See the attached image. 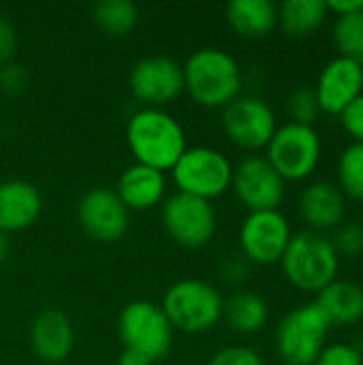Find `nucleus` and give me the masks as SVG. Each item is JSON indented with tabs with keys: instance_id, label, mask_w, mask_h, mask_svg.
Returning <instances> with one entry per match:
<instances>
[{
	"instance_id": "nucleus-17",
	"label": "nucleus",
	"mask_w": 363,
	"mask_h": 365,
	"mask_svg": "<svg viewBox=\"0 0 363 365\" xmlns=\"http://www.w3.org/2000/svg\"><path fill=\"white\" fill-rule=\"evenodd\" d=\"M32 353L45 364H62L75 349L73 321L58 308H45L30 323Z\"/></svg>"
},
{
	"instance_id": "nucleus-37",
	"label": "nucleus",
	"mask_w": 363,
	"mask_h": 365,
	"mask_svg": "<svg viewBox=\"0 0 363 365\" xmlns=\"http://www.w3.org/2000/svg\"><path fill=\"white\" fill-rule=\"evenodd\" d=\"M9 252H11V242H9V235L0 231V263H4V261H6Z\"/></svg>"
},
{
	"instance_id": "nucleus-34",
	"label": "nucleus",
	"mask_w": 363,
	"mask_h": 365,
	"mask_svg": "<svg viewBox=\"0 0 363 365\" xmlns=\"http://www.w3.org/2000/svg\"><path fill=\"white\" fill-rule=\"evenodd\" d=\"M17 49V30L15 26L0 15V66L11 62Z\"/></svg>"
},
{
	"instance_id": "nucleus-35",
	"label": "nucleus",
	"mask_w": 363,
	"mask_h": 365,
	"mask_svg": "<svg viewBox=\"0 0 363 365\" xmlns=\"http://www.w3.org/2000/svg\"><path fill=\"white\" fill-rule=\"evenodd\" d=\"M118 365H154V361L150 357H145L143 353H139V351L122 346V351L118 355Z\"/></svg>"
},
{
	"instance_id": "nucleus-12",
	"label": "nucleus",
	"mask_w": 363,
	"mask_h": 365,
	"mask_svg": "<svg viewBox=\"0 0 363 365\" xmlns=\"http://www.w3.org/2000/svg\"><path fill=\"white\" fill-rule=\"evenodd\" d=\"M128 88L143 107L165 109L184 92L182 64L169 56H145L133 64Z\"/></svg>"
},
{
	"instance_id": "nucleus-6",
	"label": "nucleus",
	"mask_w": 363,
	"mask_h": 365,
	"mask_svg": "<svg viewBox=\"0 0 363 365\" xmlns=\"http://www.w3.org/2000/svg\"><path fill=\"white\" fill-rule=\"evenodd\" d=\"M171 175L178 186V192L212 201L231 188L233 165L216 148L193 145L186 148L184 154L178 158L171 169Z\"/></svg>"
},
{
	"instance_id": "nucleus-4",
	"label": "nucleus",
	"mask_w": 363,
	"mask_h": 365,
	"mask_svg": "<svg viewBox=\"0 0 363 365\" xmlns=\"http://www.w3.org/2000/svg\"><path fill=\"white\" fill-rule=\"evenodd\" d=\"M160 308L175 331L205 334L223 321L225 297L208 280L184 278L167 289Z\"/></svg>"
},
{
	"instance_id": "nucleus-25",
	"label": "nucleus",
	"mask_w": 363,
	"mask_h": 365,
	"mask_svg": "<svg viewBox=\"0 0 363 365\" xmlns=\"http://www.w3.org/2000/svg\"><path fill=\"white\" fill-rule=\"evenodd\" d=\"M338 186L344 197L363 203V143L351 141L338 158Z\"/></svg>"
},
{
	"instance_id": "nucleus-15",
	"label": "nucleus",
	"mask_w": 363,
	"mask_h": 365,
	"mask_svg": "<svg viewBox=\"0 0 363 365\" xmlns=\"http://www.w3.org/2000/svg\"><path fill=\"white\" fill-rule=\"evenodd\" d=\"M362 92L363 66L344 56L332 58L319 73L315 86L321 111L329 115H340Z\"/></svg>"
},
{
	"instance_id": "nucleus-3",
	"label": "nucleus",
	"mask_w": 363,
	"mask_h": 365,
	"mask_svg": "<svg viewBox=\"0 0 363 365\" xmlns=\"http://www.w3.org/2000/svg\"><path fill=\"white\" fill-rule=\"evenodd\" d=\"M285 278L304 293H319L338 278L340 257L332 240L323 233H293L280 261Z\"/></svg>"
},
{
	"instance_id": "nucleus-9",
	"label": "nucleus",
	"mask_w": 363,
	"mask_h": 365,
	"mask_svg": "<svg viewBox=\"0 0 363 365\" xmlns=\"http://www.w3.org/2000/svg\"><path fill=\"white\" fill-rule=\"evenodd\" d=\"M160 222L165 233L182 248L208 246L218 227L216 210L212 201L197 199L184 192H173L160 203Z\"/></svg>"
},
{
	"instance_id": "nucleus-28",
	"label": "nucleus",
	"mask_w": 363,
	"mask_h": 365,
	"mask_svg": "<svg viewBox=\"0 0 363 365\" xmlns=\"http://www.w3.org/2000/svg\"><path fill=\"white\" fill-rule=\"evenodd\" d=\"M338 257L347 259H359L363 255V222L344 220L336 231L334 237H329Z\"/></svg>"
},
{
	"instance_id": "nucleus-8",
	"label": "nucleus",
	"mask_w": 363,
	"mask_h": 365,
	"mask_svg": "<svg viewBox=\"0 0 363 365\" xmlns=\"http://www.w3.org/2000/svg\"><path fill=\"white\" fill-rule=\"evenodd\" d=\"M321 137L315 126L287 122L278 126L265 148V158L285 182H302L321 163Z\"/></svg>"
},
{
	"instance_id": "nucleus-13",
	"label": "nucleus",
	"mask_w": 363,
	"mask_h": 365,
	"mask_svg": "<svg viewBox=\"0 0 363 365\" xmlns=\"http://www.w3.org/2000/svg\"><path fill=\"white\" fill-rule=\"evenodd\" d=\"M77 220L90 240L98 244H116L131 227V212L113 188L98 186L79 199Z\"/></svg>"
},
{
	"instance_id": "nucleus-16",
	"label": "nucleus",
	"mask_w": 363,
	"mask_h": 365,
	"mask_svg": "<svg viewBox=\"0 0 363 365\" xmlns=\"http://www.w3.org/2000/svg\"><path fill=\"white\" fill-rule=\"evenodd\" d=\"M300 216L308 231H336L347 216V197L336 182L319 180L308 184L300 195Z\"/></svg>"
},
{
	"instance_id": "nucleus-26",
	"label": "nucleus",
	"mask_w": 363,
	"mask_h": 365,
	"mask_svg": "<svg viewBox=\"0 0 363 365\" xmlns=\"http://www.w3.org/2000/svg\"><path fill=\"white\" fill-rule=\"evenodd\" d=\"M334 43L340 51L338 56H344L363 66V9L336 17Z\"/></svg>"
},
{
	"instance_id": "nucleus-2",
	"label": "nucleus",
	"mask_w": 363,
	"mask_h": 365,
	"mask_svg": "<svg viewBox=\"0 0 363 365\" xmlns=\"http://www.w3.org/2000/svg\"><path fill=\"white\" fill-rule=\"evenodd\" d=\"M184 92L208 109H225L242 94L244 75L240 62L220 47L197 49L184 64Z\"/></svg>"
},
{
	"instance_id": "nucleus-36",
	"label": "nucleus",
	"mask_w": 363,
	"mask_h": 365,
	"mask_svg": "<svg viewBox=\"0 0 363 365\" xmlns=\"http://www.w3.org/2000/svg\"><path fill=\"white\" fill-rule=\"evenodd\" d=\"M327 9H329V13H336V17H342V15H351V13L363 9V2H359V0H336V2H327Z\"/></svg>"
},
{
	"instance_id": "nucleus-19",
	"label": "nucleus",
	"mask_w": 363,
	"mask_h": 365,
	"mask_svg": "<svg viewBox=\"0 0 363 365\" xmlns=\"http://www.w3.org/2000/svg\"><path fill=\"white\" fill-rule=\"evenodd\" d=\"M43 212L39 188L26 180L0 182V231L15 233L32 227Z\"/></svg>"
},
{
	"instance_id": "nucleus-7",
	"label": "nucleus",
	"mask_w": 363,
	"mask_h": 365,
	"mask_svg": "<svg viewBox=\"0 0 363 365\" xmlns=\"http://www.w3.org/2000/svg\"><path fill=\"white\" fill-rule=\"evenodd\" d=\"M118 336L124 349L139 351L156 364L171 353L175 329L158 304L137 299L122 308L118 317Z\"/></svg>"
},
{
	"instance_id": "nucleus-29",
	"label": "nucleus",
	"mask_w": 363,
	"mask_h": 365,
	"mask_svg": "<svg viewBox=\"0 0 363 365\" xmlns=\"http://www.w3.org/2000/svg\"><path fill=\"white\" fill-rule=\"evenodd\" d=\"M312 365H363V353L355 344H329Z\"/></svg>"
},
{
	"instance_id": "nucleus-21",
	"label": "nucleus",
	"mask_w": 363,
	"mask_h": 365,
	"mask_svg": "<svg viewBox=\"0 0 363 365\" xmlns=\"http://www.w3.org/2000/svg\"><path fill=\"white\" fill-rule=\"evenodd\" d=\"M225 15L231 30L244 38H263L278 26V4L272 0H233Z\"/></svg>"
},
{
	"instance_id": "nucleus-11",
	"label": "nucleus",
	"mask_w": 363,
	"mask_h": 365,
	"mask_svg": "<svg viewBox=\"0 0 363 365\" xmlns=\"http://www.w3.org/2000/svg\"><path fill=\"white\" fill-rule=\"evenodd\" d=\"M276 128L278 120L274 109L259 96L240 94L223 109V130L242 150H265Z\"/></svg>"
},
{
	"instance_id": "nucleus-31",
	"label": "nucleus",
	"mask_w": 363,
	"mask_h": 365,
	"mask_svg": "<svg viewBox=\"0 0 363 365\" xmlns=\"http://www.w3.org/2000/svg\"><path fill=\"white\" fill-rule=\"evenodd\" d=\"M28 88V71L19 62H6L0 66V90L9 96H17Z\"/></svg>"
},
{
	"instance_id": "nucleus-18",
	"label": "nucleus",
	"mask_w": 363,
	"mask_h": 365,
	"mask_svg": "<svg viewBox=\"0 0 363 365\" xmlns=\"http://www.w3.org/2000/svg\"><path fill=\"white\" fill-rule=\"evenodd\" d=\"M113 190L128 212H148L165 201L167 178L158 169L133 163L122 171Z\"/></svg>"
},
{
	"instance_id": "nucleus-14",
	"label": "nucleus",
	"mask_w": 363,
	"mask_h": 365,
	"mask_svg": "<svg viewBox=\"0 0 363 365\" xmlns=\"http://www.w3.org/2000/svg\"><path fill=\"white\" fill-rule=\"evenodd\" d=\"M285 184L265 156H246L233 167L231 190L248 212L278 210L285 199Z\"/></svg>"
},
{
	"instance_id": "nucleus-10",
	"label": "nucleus",
	"mask_w": 363,
	"mask_h": 365,
	"mask_svg": "<svg viewBox=\"0 0 363 365\" xmlns=\"http://www.w3.org/2000/svg\"><path fill=\"white\" fill-rule=\"evenodd\" d=\"M293 229L280 210L248 212L240 227L242 257L255 265H276L282 261Z\"/></svg>"
},
{
	"instance_id": "nucleus-30",
	"label": "nucleus",
	"mask_w": 363,
	"mask_h": 365,
	"mask_svg": "<svg viewBox=\"0 0 363 365\" xmlns=\"http://www.w3.org/2000/svg\"><path fill=\"white\" fill-rule=\"evenodd\" d=\"M208 365H265V361L250 346H225L212 355Z\"/></svg>"
},
{
	"instance_id": "nucleus-24",
	"label": "nucleus",
	"mask_w": 363,
	"mask_h": 365,
	"mask_svg": "<svg viewBox=\"0 0 363 365\" xmlns=\"http://www.w3.org/2000/svg\"><path fill=\"white\" fill-rule=\"evenodd\" d=\"M92 19L103 32L126 36L139 21V9L131 0H101L92 9Z\"/></svg>"
},
{
	"instance_id": "nucleus-27",
	"label": "nucleus",
	"mask_w": 363,
	"mask_h": 365,
	"mask_svg": "<svg viewBox=\"0 0 363 365\" xmlns=\"http://www.w3.org/2000/svg\"><path fill=\"white\" fill-rule=\"evenodd\" d=\"M287 111L293 124H304V126H315L317 118L323 113L319 98L315 94V88H297L291 92L287 101Z\"/></svg>"
},
{
	"instance_id": "nucleus-32",
	"label": "nucleus",
	"mask_w": 363,
	"mask_h": 365,
	"mask_svg": "<svg viewBox=\"0 0 363 365\" xmlns=\"http://www.w3.org/2000/svg\"><path fill=\"white\" fill-rule=\"evenodd\" d=\"M250 274V263L242 255H231L220 263V278L229 287H240Z\"/></svg>"
},
{
	"instance_id": "nucleus-23",
	"label": "nucleus",
	"mask_w": 363,
	"mask_h": 365,
	"mask_svg": "<svg viewBox=\"0 0 363 365\" xmlns=\"http://www.w3.org/2000/svg\"><path fill=\"white\" fill-rule=\"evenodd\" d=\"M327 17L325 0H287L278 4V26L293 38L312 36Z\"/></svg>"
},
{
	"instance_id": "nucleus-22",
	"label": "nucleus",
	"mask_w": 363,
	"mask_h": 365,
	"mask_svg": "<svg viewBox=\"0 0 363 365\" xmlns=\"http://www.w3.org/2000/svg\"><path fill=\"white\" fill-rule=\"evenodd\" d=\"M223 319L235 334H259L270 321V306L261 295L240 289L225 299Z\"/></svg>"
},
{
	"instance_id": "nucleus-1",
	"label": "nucleus",
	"mask_w": 363,
	"mask_h": 365,
	"mask_svg": "<svg viewBox=\"0 0 363 365\" xmlns=\"http://www.w3.org/2000/svg\"><path fill=\"white\" fill-rule=\"evenodd\" d=\"M126 143L135 163L171 171L178 158L184 154L186 133L175 115L165 109L141 107L137 109L126 124Z\"/></svg>"
},
{
	"instance_id": "nucleus-33",
	"label": "nucleus",
	"mask_w": 363,
	"mask_h": 365,
	"mask_svg": "<svg viewBox=\"0 0 363 365\" xmlns=\"http://www.w3.org/2000/svg\"><path fill=\"white\" fill-rule=\"evenodd\" d=\"M342 128L353 137V141L363 143V92L338 115Z\"/></svg>"
},
{
	"instance_id": "nucleus-5",
	"label": "nucleus",
	"mask_w": 363,
	"mask_h": 365,
	"mask_svg": "<svg viewBox=\"0 0 363 365\" xmlns=\"http://www.w3.org/2000/svg\"><path fill=\"white\" fill-rule=\"evenodd\" d=\"M329 321L317 302L287 312L276 327V353L287 365H312L327 346Z\"/></svg>"
},
{
	"instance_id": "nucleus-20",
	"label": "nucleus",
	"mask_w": 363,
	"mask_h": 365,
	"mask_svg": "<svg viewBox=\"0 0 363 365\" xmlns=\"http://www.w3.org/2000/svg\"><path fill=\"white\" fill-rule=\"evenodd\" d=\"M317 306L327 317L332 327L359 323L363 321V287L353 280L336 278L317 293Z\"/></svg>"
}]
</instances>
